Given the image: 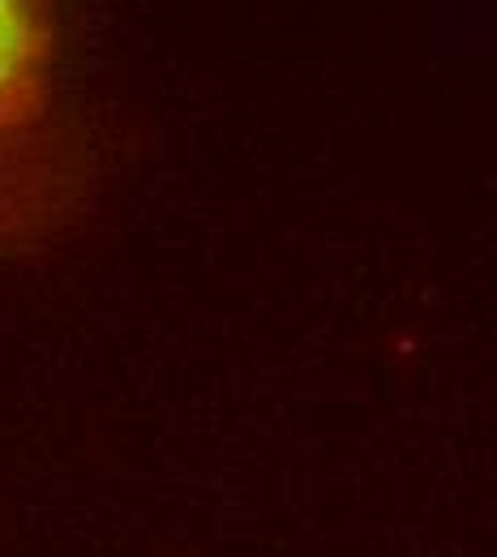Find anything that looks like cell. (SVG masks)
<instances>
[{"instance_id":"2","label":"cell","mask_w":497,"mask_h":557,"mask_svg":"<svg viewBox=\"0 0 497 557\" xmlns=\"http://www.w3.org/2000/svg\"><path fill=\"white\" fill-rule=\"evenodd\" d=\"M86 172L57 129L0 150V253L26 249L61 232L82 207Z\"/></svg>"},{"instance_id":"1","label":"cell","mask_w":497,"mask_h":557,"mask_svg":"<svg viewBox=\"0 0 497 557\" xmlns=\"http://www.w3.org/2000/svg\"><path fill=\"white\" fill-rule=\"evenodd\" d=\"M61 0H0V150L52 134Z\"/></svg>"}]
</instances>
